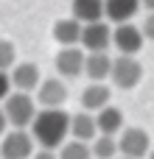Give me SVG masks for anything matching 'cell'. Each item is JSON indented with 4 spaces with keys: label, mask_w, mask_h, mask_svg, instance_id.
<instances>
[{
    "label": "cell",
    "mask_w": 154,
    "mask_h": 159,
    "mask_svg": "<svg viewBox=\"0 0 154 159\" xmlns=\"http://www.w3.org/2000/svg\"><path fill=\"white\" fill-rule=\"evenodd\" d=\"M31 134L39 143V148H59L65 143V137L70 134V115H65L59 106H45L42 112H36L34 123H31Z\"/></svg>",
    "instance_id": "cell-1"
},
{
    "label": "cell",
    "mask_w": 154,
    "mask_h": 159,
    "mask_svg": "<svg viewBox=\"0 0 154 159\" xmlns=\"http://www.w3.org/2000/svg\"><path fill=\"white\" fill-rule=\"evenodd\" d=\"M3 112H6V117H8V126H14V129H28V126L34 123V117H36V101H34L28 92L17 89V92H8V95H6Z\"/></svg>",
    "instance_id": "cell-2"
},
{
    "label": "cell",
    "mask_w": 154,
    "mask_h": 159,
    "mask_svg": "<svg viewBox=\"0 0 154 159\" xmlns=\"http://www.w3.org/2000/svg\"><path fill=\"white\" fill-rule=\"evenodd\" d=\"M112 84L121 87V89H132L143 81V64L129 56V53H121L118 59H112V73H109Z\"/></svg>",
    "instance_id": "cell-3"
},
{
    "label": "cell",
    "mask_w": 154,
    "mask_h": 159,
    "mask_svg": "<svg viewBox=\"0 0 154 159\" xmlns=\"http://www.w3.org/2000/svg\"><path fill=\"white\" fill-rule=\"evenodd\" d=\"M34 134H28L25 129H14L8 134H3L0 143V159H31L34 154Z\"/></svg>",
    "instance_id": "cell-4"
},
{
    "label": "cell",
    "mask_w": 154,
    "mask_h": 159,
    "mask_svg": "<svg viewBox=\"0 0 154 159\" xmlns=\"http://www.w3.org/2000/svg\"><path fill=\"white\" fill-rule=\"evenodd\" d=\"M143 28L132 25V22H118L115 31H112V45L118 48V53H129V56H137L140 48H143Z\"/></svg>",
    "instance_id": "cell-5"
},
{
    "label": "cell",
    "mask_w": 154,
    "mask_h": 159,
    "mask_svg": "<svg viewBox=\"0 0 154 159\" xmlns=\"http://www.w3.org/2000/svg\"><path fill=\"white\" fill-rule=\"evenodd\" d=\"M56 73L62 75V78H79L81 73H84V61H87V56H84V50L79 48V45H62V50L56 53Z\"/></svg>",
    "instance_id": "cell-6"
},
{
    "label": "cell",
    "mask_w": 154,
    "mask_h": 159,
    "mask_svg": "<svg viewBox=\"0 0 154 159\" xmlns=\"http://www.w3.org/2000/svg\"><path fill=\"white\" fill-rule=\"evenodd\" d=\"M87 53H95V50H109L112 45V31L104 20L98 22H84L81 28V42H79Z\"/></svg>",
    "instance_id": "cell-7"
},
{
    "label": "cell",
    "mask_w": 154,
    "mask_h": 159,
    "mask_svg": "<svg viewBox=\"0 0 154 159\" xmlns=\"http://www.w3.org/2000/svg\"><path fill=\"white\" fill-rule=\"evenodd\" d=\"M118 151L123 157L143 159V157H149V151H152V140H149V134L143 129H123L121 140H118Z\"/></svg>",
    "instance_id": "cell-8"
},
{
    "label": "cell",
    "mask_w": 154,
    "mask_h": 159,
    "mask_svg": "<svg viewBox=\"0 0 154 159\" xmlns=\"http://www.w3.org/2000/svg\"><path fill=\"white\" fill-rule=\"evenodd\" d=\"M67 101V87L62 78H45L36 87V103L39 106H62Z\"/></svg>",
    "instance_id": "cell-9"
},
{
    "label": "cell",
    "mask_w": 154,
    "mask_h": 159,
    "mask_svg": "<svg viewBox=\"0 0 154 159\" xmlns=\"http://www.w3.org/2000/svg\"><path fill=\"white\" fill-rule=\"evenodd\" d=\"M11 84L22 92H34L39 87V67L34 61H22V64H14L11 67Z\"/></svg>",
    "instance_id": "cell-10"
},
{
    "label": "cell",
    "mask_w": 154,
    "mask_h": 159,
    "mask_svg": "<svg viewBox=\"0 0 154 159\" xmlns=\"http://www.w3.org/2000/svg\"><path fill=\"white\" fill-rule=\"evenodd\" d=\"M70 134L73 140H81V143H93L98 137V123H95V115H90L87 109L73 115L70 117Z\"/></svg>",
    "instance_id": "cell-11"
},
{
    "label": "cell",
    "mask_w": 154,
    "mask_h": 159,
    "mask_svg": "<svg viewBox=\"0 0 154 159\" xmlns=\"http://www.w3.org/2000/svg\"><path fill=\"white\" fill-rule=\"evenodd\" d=\"M143 3L140 0H104V17L109 20V22H129L135 14H137V8H140Z\"/></svg>",
    "instance_id": "cell-12"
},
{
    "label": "cell",
    "mask_w": 154,
    "mask_h": 159,
    "mask_svg": "<svg viewBox=\"0 0 154 159\" xmlns=\"http://www.w3.org/2000/svg\"><path fill=\"white\" fill-rule=\"evenodd\" d=\"M84 73H87L90 81H104V78H109V73H112V59H109V53H107V50L87 53Z\"/></svg>",
    "instance_id": "cell-13"
},
{
    "label": "cell",
    "mask_w": 154,
    "mask_h": 159,
    "mask_svg": "<svg viewBox=\"0 0 154 159\" xmlns=\"http://www.w3.org/2000/svg\"><path fill=\"white\" fill-rule=\"evenodd\" d=\"M95 123H98V134H112L115 137L118 131H123V112L107 103L104 109L95 112Z\"/></svg>",
    "instance_id": "cell-14"
},
{
    "label": "cell",
    "mask_w": 154,
    "mask_h": 159,
    "mask_svg": "<svg viewBox=\"0 0 154 159\" xmlns=\"http://www.w3.org/2000/svg\"><path fill=\"white\" fill-rule=\"evenodd\" d=\"M107 103H109V87H104V81H93L81 92V109H87V112H98Z\"/></svg>",
    "instance_id": "cell-15"
},
{
    "label": "cell",
    "mask_w": 154,
    "mask_h": 159,
    "mask_svg": "<svg viewBox=\"0 0 154 159\" xmlns=\"http://www.w3.org/2000/svg\"><path fill=\"white\" fill-rule=\"evenodd\" d=\"M81 28H84V22H79L76 17L59 20V22L53 25V39H56L59 45H79V42H81Z\"/></svg>",
    "instance_id": "cell-16"
},
{
    "label": "cell",
    "mask_w": 154,
    "mask_h": 159,
    "mask_svg": "<svg viewBox=\"0 0 154 159\" xmlns=\"http://www.w3.org/2000/svg\"><path fill=\"white\" fill-rule=\"evenodd\" d=\"M73 17L79 22L104 20V0H73Z\"/></svg>",
    "instance_id": "cell-17"
},
{
    "label": "cell",
    "mask_w": 154,
    "mask_h": 159,
    "mask_svg": "<svg viewBox=\"0 0 154 159\" xmlns=\"http://www.w3.org/2000/svg\"><path fill=\"white\" fill-rule=\"evenodd\" d=\"M90 151H93V159H115L121 154V151H118V140H115L112 134H98V137L93 140Z\"/></svg>",
    "instance_id": "cell-18"
},
{
    "label": "cell",
    "mask_w": 154,
    "mask_h": 159,
    "mask_svg": "<svg viewBox=\"0 0 154 159\" xmlns=\"http://www.w3.org/2000/svg\"><path fill=\"white\" fill-rule=\"evenodd\" d=\"M90 157H93V151L81 140H73V143H62L59 145V159H90Z\"/></svg>",
    "instance_id": "cell-19"
},
{
    "label": "cell",
    "mask_w": 154,
    "mask_h": 159,
    "mask_svg": "<svg viewBox=\"0 0 154 159\" xmlns=\"http://www.w3.org/2000/svg\"><path fill=\"white\" fill-rule=\"evenodd\" d=\"M17 64V50L8 39H0V70H11Z\"/></svg>",
    "instance_id": "cell-20"
},
{
    "label": "cell",
    "mask_w": 154,
    "mask_h": 159,
    "mask_svg": "<svg viewBox=\"0 0 154 159\" xmlns=\"http://www.w3.org/2000/svg\"><path fill=\"white\" fill-rule=\"evenodd\" d=\"M11 87H14V84H11V75H8L6 70H0V101H6V95L11 92Z\"/></svg>",
    "instance_id": "cell-21"
},
{
    "label": "cell",
    "mask_w": 154,
    "mask_h": 159,
    "mask_svg": "<svg viewBox=\"0 0 154 159\" xmlns=\"http://www.w3.org/2000/svg\"><path fill=\"white\" fill-rule=\"evenodd\" d=\"M143 34H146V39L154 42V11H149V17H146V22H143Z\"/></svg>",
    "instance_id": "cell-22"
},
{
    "label": "cell",
    "mask_w": 154,
    "mask_h": 159,
    "mask_svg": "<svg viewBox=\"0 0 154 159\" xmlns=\"http://www.w3.org/2000/svg\"><path fill=\"white\" fill-rule=\"evenodd\" d=\"M31 159H59V157L53 154V148H42V151H34Z\"/></svg>",
    "instance_id": "cell-23"
},
{
    "label": "cell",
    "mask_w": 154,
    "mask_h": 159,
    "mask_svg": "<svg viewBox=\"0 0 154 159\" xmlns=\"http://www.w3.org/2000/svg\"><path fill=\"white\" fill-rule=\"evenodd\" d=\"M6 126H8V117H6V112H3V106H0V137L6 134Z\"/></svg>",
    "instance_id": "cell-24"
},
{
    "label": "cell",
    "mask_w": 154,
    "mask_h": 159,
    "mask_svg": "<svg viewBox=\"0 0 154 159\" xmlns=\"http://www.w3.org/2000/svg\"><path fill=\"white\" fill-rule=\"evenodd\" d=\"M140 3H143V6H146L149 11H154V0H140Z\"/></svg>",
    "instance_id": "cell-25"
},
{
    "label": "cell",
    "mask_w": 154,
    "mask_h": 159,
    "mask_svg": "<svg viewBox=\"0 0 154 159\" xmlns=\"http://www.w3.org/2000/svg\"><path fill=\"white\" fill-rule=\"evenodd\" d=\"M115 159H135V157H123V154H121V157H115Z\"/></svg>",
    "instance_id": "cell-26"
},
{
    "label": "cell",
    "mask_w": 154,
    "mask_h": 159,
    "mask_svg": "<svg viewBox=\"0 0 154 159\" xmlns=\"http://www.w3.org/2000/svg\"><path fill=\"white\" fill-rule=\"evenodd\" d=\"M149 159H154V148H152V151H149Z\"/></svg>",
    "instance_id": "cell-27"
}]
</instances>
